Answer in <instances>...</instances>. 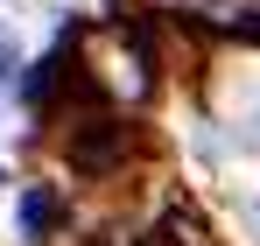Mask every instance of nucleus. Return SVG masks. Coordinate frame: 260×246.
I'll return each instance as SVG.
<instances>
[{"mask_svg":"<svg viewBox=\"0 0 260 246\" xmlns=\"http://www.w3.org/2000/svg\"><path fill=\"white\" fill-rule=\"evenodd\" d=\"M21 225H28V232H49V225H56V197H49V190H28V197H21Z\"/></svg>","mask_w":260,"mask_h":246,"instance_id":"obj_1","label":"nucleus"},{"mask_svg":"<svg viewBox=\"0 0 260 246\" xmlns=\"http://www.w3.org/2000/svg\"><path fill=\"white\" fill-rule=\"evenodd\" d=\"M7 91H14V49L0 42V99H7Z\"/></svg>","mask_w":260,"mask_h":246,"instance_id":"obj_2","label":"nucleus"}]
</instances>
